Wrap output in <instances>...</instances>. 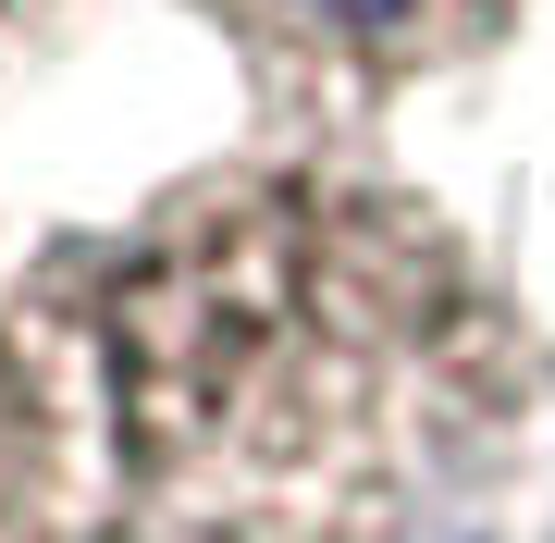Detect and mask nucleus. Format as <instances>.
I'll return each mask as SVG.
<instances>
[{
	"label": "nucleus",
	"instance_id": "nucleus-1",
	"mask_svg": "<svg viewBox=\"0 0 555 543\" xmlns=\"http://www.w3.org/2000/svg\"><path fill=\"white\" fill-rule=\"evenodd\" d=\"M112 482L173 543H408L518 421L481 247L346 161L173 185L75 297Z\"/></svg>",
	"mask_w": 555,
	"mask_h": 543
},
{
	"label": "nucleus",
	"instance_id": "nucleus-2",
	"mask_svg": "<svg viewBox=\"0 0 555 543\" xmlns=\"http://www.w3.org/2000/svg\"><path fill=\"white\" fill-rule=\"evenodd\" d=\"M198 13L272 87V112L346 124V112H383L456 62H481L531 0H198Z\"/></svg>",
	"mask_w": 555,
	"mask_h": 543
},
{
	"label": "nucleus",
	"instance_id": "nucleus-3",
	"mask_svg": "<svg viewBox=\"0 0 555 543\" xmlns=\"http://www.w3.org/2000/svg\"><path fill=\"white\" fill-rule=\"evenodd\" d=\"M13 13H25V0H0V25H13Z\"/></svg>",
	"mask_w": 555,
	"mask_h": 543
}]
</instances>
